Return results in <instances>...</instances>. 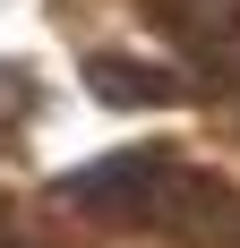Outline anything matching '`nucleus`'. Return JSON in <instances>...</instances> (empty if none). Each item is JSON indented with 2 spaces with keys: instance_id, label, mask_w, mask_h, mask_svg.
Returning <instances> with one entry per match:
<instances>
[{
  "instance_id": "f257e3e1",
  "label": "nucleus",
  "mask_w": 240,
  "mask_h": 248,
  "mask_svg": "<svg viewBox=\"0 0 240 248\" xmlns=\"http://www.w3.org/2000/svg\"><path fill=\"white\" fill-rule=\"evenodd\" d=\"M163 34L206 69H240V0H154Z\"/></svg>"
}]
</instances>
